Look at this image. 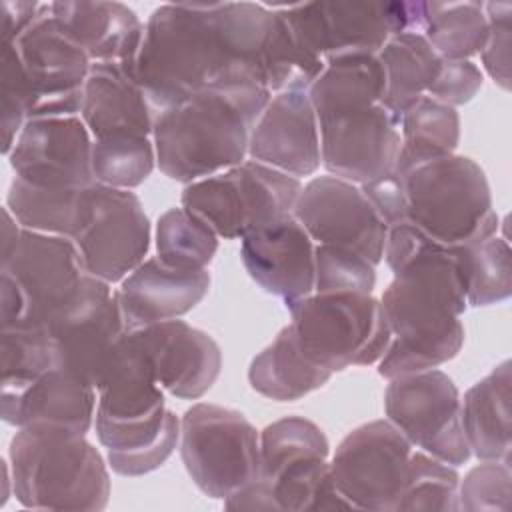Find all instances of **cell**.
<instances>
[{
  "mask_svg": "<svg viewBox=\"0 0 512 512\" xmlns=\"http://www.w3.org/2000/svg\"><path fill=\"white\" fill-rule=\"evenodd\" d=\"M384 260L394 274L380 298L392 338L378 374L392 380L456 358L468 308L460 246H442L404 220L388 228Z\"/></svg>",
  "mask_w": 512,
  "mask_h": 512,
  "instance_id": "obj_1",
  "label": "cell"
},
{
  "mask_svg": "<svg viewBox=\"0 0 512 512\" xmlns=\"http://www.w3.org/2000/svg\"><path fill=\"white\" fill-rule=\"evenodd\" d=\"M384 86L374 54H350L328 60L308 88L330 176L362 186L394 170L402 138L400 122L382 104Z\"/></svg>",
  "mask_w": 512,
  "mask_h": 512,
  "instance_id": "obj_2",
  "label": "cell"
},
{
  "mask_svg": "<svg viewBox=\"0 0 512 512\" xmlns=\"http://www.w3.org/2000/svg\"><path fill=\"white\" fill-rule=\"evenodd\" d=\"M124 68L144 90L154 116L210 84L256 82L234 58L218 2L154 8L144 22L138 52Z\"/></svg>",
  "mask_w": 512,
  "mask_h": 512,
  "instance_id": "obj_3",
  "label": "cell"
},
{
  "mask_svg": "<svg viewBox=\"0 0 512 512\" xmlns=\"http://www.w3.org/2000/svg\"><path fill=\"white\" fill-rule=\"evenodd\" d=\"M256 82H216L154 116L156 166L190 184L228 170L248 156L250 132L270 100Z\"/></svg>",
  "mask_w": 512,
  "mask_h": 512,
  "instance_id": "obj_4",
  "label": "cell"
},
{
  "mask_svg": "<svg viewBox=\"0 0 512 512\" xmlns=\"http://www.w3.org/2000/svg\"><path fill=\"white\" fill-rule=\"evenodd\" d=\"M108 282L86 272L72 238L22 228L16 246L0 256V320L4 328L68 324L110 296Z\"/></svg>",
  "mask_w": 512,
  "mask_h": 512,
  "instance_id": "obj_5",
  "label": "cell"
},
{
  "mask_svg": "<svg viewBox=\"0 0 512 512\" xmlns=\"http://www.w3.org/2000/svg\"><path fill=\"white\" fill-rule=\"evenodd\" d=\"M92 60L42 4L38 18L14 40L0 44V128L8 156L30 118L80 116Z\"/></svg>",
  "mask_w": 512,
  "mask_h": 512,
  "instance_id": "obj_6",
  "label": "cell"
},
{
  "mask_svg": "<svg viewBox=\"0 0 512 512\" xmlns=\"http://www.w3.org/2000/svg\"><path fill=\"white\" fill-rule=\"evenodd\" d=\"M10 440L12 494L34 510H104L110 474L102 454L86 436L52 428L22 426Z\"/></svg>",
  "mask_w": 512,
  "mask_h": 512,
  "instance_id": "obj_7",
  "label": "cell"
},
{
  "mask_svg": "<svg viewBox=\"0 0 512 512\" xmlns=\"http://www.w3.org/2000/svg\"><path fill=\"white\" fill-rule=\"evenodd\" d=\"M406 222L442 246H470L498 230L490 184L472 158L448 154L400 174Z\"/></svg>",
  "mask_w": 512,
  "mask_h": 512,
  "instance_id": "obj_8",
  "label": "cell"
},
{
  "mask_svg": "<svg viewBox=\"0 0 512 512\" xmlns=\"http://www.w3.org/2000/svg\"><path fill=\"white\" fill-rule=\"evenodd\" d=\"M302 182L256 160L184 186L180 206L202 218L220 238H244L292 216Z\"/></svg>",
  "mask_w": 512,
  "mask_h": 512,
  "instance_id": "obj_9",
  "label": "cell"
},
{
  "mask_svg": "<svg viewBox=\"0 0 512 512\" xmlns=\"http://www.w3.org/2000/svg\"><path fill=\"white\" fill-rule=\"evenodd\" d=\"M288 310L304 354L332 374L376 364L392 338L382 304L372 294L312 292Z\"/></svg>",
  "mask_w": 512,
  "mask_h": 512,
  "instance_id": "obj_10",
  "label": "cell"
},
{
  "mask_svg": "<svg viewBox=\"0 0 512 512\" xmlns=\"http://www.w3.org/2000/svg\"><path fill=\"white\" fill-rule=\"evenodd\" d=\"M178 444L188 476L214 500L260 478V432L238 410L192 404L180 418Z\"/></svg>",
  "mask_w": 512,
  "mask_h": 512,
  "instance_id": "obj_11",
  "label": "cell"
},
{
  "mask_svg": "<svg viewBox=\"0 0 512 512\" xmlns=\"http://www.w3.org/2000/svg\"><path fill=\"white\" fill-rule=\"evenodd\" d=\"M88 274L112 284L138 268L150 248V222L132 190L90 184L72 236Z\"/></svg>",
  "mask_w": 512,
  "mask_h": 512,
  "instance_id": "obj_12",
  "label": "cell"
},
{
  "mask_svg": "<svg viewBox=\"0 0 512 512\" xmlns=\"http://www.w3.org/2000/svg\"><path fill=\"white\" fill-rule=\"evenodd\" d=\"M384 412L422 452L450 466H462L472 456L460 420V392L446 372L432 368L388 380Z\"/></svg>",
  "mask_w": 512,
  "mask_h": 512,
  "instance_id": "obj_13",
  "label": "cell"
},
{
  "mask_svg": "<svg viewBox=\"0 0 512 512\" xmlns=\"http://www.w3.org/2000/svg\"><path fill=\"white\" fill-rule=\"evenodd\" d=\"M414 446L390 420L356 426L338 444L330 472L354 510L394 512Z\"/></svg>",
  "mask_w": 512,
  "mask_h": 512,
  "instance_id": "obj_14",
  "label": "cell"
},
{
  "mask_svg": "<svg viewBox=\"0 0 512 512\" xmlns=\"http://www.w3.org/2000/svg\"><path fill=\"white\" fill-rule=\"evenodd\" d=\"M292 216L314 244L348 248L378 266L384 258L388 226L358 184L336 176H316L302 186Z\"/></svg>",
  "mask_w": 512,
  "mask_h": 512,
  "instance_id": "obj_15",
  "label": "cell"
},
{
  "mask_svg": "<svg viewBox=\"0 0 512 512\" xmlns=\"http://www.w3.org/2000/svg\"><path fill=\"white\" fill-rule=\"evenodd\" d=\"M92 144L80 116L30 118L6 156L14 176L48 188L94 184Z\"/></svg>",
  "mask_w": 512,
  "mask_h": 512,
  "instance_id": "obj_16",
  "label": "cell"
},
{
  "mask_svg": "<svg viewBox=\"0 0 512 512\" xmlns=\"http://www.w3.org/2000/svg\"><path fill=\"white\" fill-rule=\"evenodd\" d=\"M162 390L180 400L202 398L218 380L222 350L204 330L176 318L130 330Z\"/></svg>",
  "mask_w": 512,
  "mask_h": 512,
  "instance_id": "obj_17",
  "label": "cell"
},
{
  "mask_svg": "<svg viewBox=\"0 0 512 512\" xmlns=\"http://www.w3.org/2000/svg\"><path fill=\"white\" fill-rule=\"evenodd\" d=\"M278 8L304 46L324 62L346 54H378L392 36L386 2L314 0Z\"/></svg>",
  "mask_w": 512,
  "mask_h": 512,
  "instance_id": "obj_18",
  "label": "cell"
},
{
  "mask_svg": "<svg viewBox=\"0 0 512 512\" xmlns=\"http://www.w3.org/2000/svg\"><path fill=\"white\" fill-rule=\"evenodd\" d=\"M248 158L298 180L320 168V128L308 90L270 96L250 132Z\"/></svg>",
  "mask_w": 512,
  "mask_h": 512,
  "instance_id": "obj_19",
  "label": "cell"
},
{
  "mask_svg": "<svg viewBox=\"0 0 512 512\" xmlns=\"http://www.w3.org/2000/svg\"><path fill=\"white\" fill-rule=\"evenodd\" d=\"M248 276L286 308L314 292V242L294 216L242 238Z\"/></svg>",
  "mask_w": 512,
  "mask_h": 512,
  "instance_id": "obj_20",
  "label": "cell"
},
{
  "mask_svg": "<svg viewBox=\"0 0 512 512\" xmlns=\"http://www.w3.org/2000/svg\"><path fill=\"white\" fill-rule=\"evenodd\" d=\"M210 290L208 270H174L146 258L116 290L128 330L176 320L194 310Z\"/></svg>",
  "mask_w": 512,
  "mask_h": 512,
  "instance_id": "obj_21",
  "label": "cell"
},
{
  "mask_svg": "<svg viewBox=\"0 0 512 512\" xmlns=\"http://www.w3.org/2000/svg\"><path fill=\"white\" fill-rule=\"evenodd\" d=\"M98 392L62 368H50L26 388L0 394L2 420L10 426H52L80 436L94 426Z\"/></svg>",
  "mask_w": 512,
  "mask_h": 512,
  "instance_id": "obj_22",
  "label": "cell"
},
{
  "mask_svg": "<svg viewBox=\"0 0 512 512\" xmlns=\"http://www.w3.org/2000/svg\"><path fill=\"white\" fill-rule=\"evenodd\" d=\"M128 332L114 290L102 306L50 332L54 364L98 390L116 364Z\"/></svg>",
  "mask_w": 512,
  "mask_h": 512,
  "instance_id": "obj_23",
  "label": "cell"
},
{
  "mask_svg": "<svg viewBox=\"0 0 512 512\" xmlns=\"http://www.w3.org/2000/svg\"><path fill=\"white\" fill-rule=\"evenodd\" d=\"M80 118L94 140L110 136H150L154 110L136 82L120 62H92Z\"/></svg>",
  "mask_w": 512,
  "mask_h": 512,
  "instance_id": "obj_24",
  "label": "cell"
},
{
  "mask_svg": "<svg viewBox=\"0 0 512 512\" xmlns=\"http://www.w3.org/2000/svg\"><path fill=\"white\" fill-rule=\"evenodd\" d=\"M52 18L92 62L130 64L138 52L144 22L122 2H50Z\"/></svg>",
  "mask_w": 512,
  "mask_h": 512,
  "instance_id": "obj_25",
  "label": "cell"
},
{
  "mask_svg": "<svg viewBox=\"0 0 512 512\" xmlns=\"http://www.w3.org/2000/svg\"><path fill=\"white\" fill-rule=\"evenodd\" d=\"M510 360L472 384L460 398V420L470 454L478 460L510 462L512 370Z\"/></svg>",
  "mask_w": 512,
  "mask_h": 512,
  "instance_id": "obj_26",
  "label": "cell"
},
{
  "mask_svg": "<svg viewBox=\"0 0 512 512\" xmlns=\"http://www.w3.org/2000/svg\"><path fill=\"white\" fill-rule=\"evenodd\" d=\"M332 372L310 360L292 326H284L272 344L258 352L248 368V382L258 394L276 402H294L322 388Z\"/></svg>",
  "mask_w": 512,
  "mask_h": 512,
  "instance_id": "obj_27",
  "label": "cell"
},
{
  "mask_svg": "<svg viewBox=\"0 0 512 512\" xmlns=\"http://www.w3.org/2000/svg\"><path fill=\"white\" fill-rule=\"evenodd\" d=\"M376 56L386 78L382 104L400 122L402 114L428 94L440 72L442 58L418 32L390 36Z\"/></svg>",
  "mask_w": 512,
  "mask_h": 512,
  "instance_id": "obj_28",
  "label": "cell"
},
{
  "mask_svg": "<svg viewBox=\"0 0 512 512\" xmlns=\"http://www.w3.org/2000/svg\"><path fill=\"white\" fill-rule=\"evenodd\" d=\"M400 152L394 170L404 174L428 160L456 154L460 116L456 108L430 96L420 98L400 118Z\"/></svg>",
  "mask_w": 512,
  "mask_h": 512,
  "instance_id": "obj_29",
  "label": "cell"
},
{
  "mask_svg": "<svg viewBox=\"0 0 512 512\" xmlns=\"http://www.w3.org/2000/svg\"><path fill=\"white\" fill-rule=\"evenodd\" d=\"M86 188H48L14 176L6 208L26 230L72 238L82 218Z\"/></svg>",
  "mask_w": 512,
  "mask_h": 512,
  "instance_id": "obj_30",
  "label": "cell"
},
{
  "mask_svg": "<svg viewBox=\"0 0 512 512\" xmlns=\"http://www.w3.org/2000/svg\"><path fill=\"white\" fill-rule=\"evenodd\" d=\"M422 36L442 60H472L488 36L484 2H424Z\"/></svg>",
  "mask_w": 512,
  "mask_h": 512,
  "instance_id": "obj_31",
  "label": "cell"
},
{
  "mask_svg": "<svg viewBox=\"0 0 512 512\" xmlns=\"http://www.w3.org/2000/svg\"><path fill=\"white\" fill-rule=\"evenodd\" d=\"M272 26L262 52V82L270 94L308 90L326 62L304 46L278 6H272Z\"/></svg>",
  "mask_w": 512,
  "mask_h": 512,
  "instance_id": "obj_32",
  "label": "cell"
},
{
  "mask_svg": "<svg viewBox=\"0 0 512 512\" xmlns=\"http://www.w3.org/2000/svg\"><path fill=\"white\" fill-rule=\"evenodd\" d=\"M156 258L174 270H206L218 250V234L186 208H170L156 222Z\"/></svg>",
  "mask_w": 512,
  "mask_h": 512,
  "instance_id": "obj_33",
  "label": "cell"
},
{
  "mask_svg": "<svg viewBox=\"0 0 512 512\" xmlns=\"http://www.w3.org/2000/svg\"><path fill=\"white\" fill-rule=\"evenodd\" d=\"M466 278L468 306L498 304L512 294V252L502 236H488L476 244L460 246Z\"/></svg>",
  "mask_w": 512,
  "mask_h": 512,
  "instance_id": "obj_34",
  "label": "cell"
},
{
  "mask_svg": "<svg viewBox=\"0 0 512 512\" xmlns=\"http://www.w3.org/2000/svg\"><path fill=\"white\" fill-rule=\"evenodd\" d=\"M330 444L318 424L286 416L260 432V478L272 480L286 466L306 458H328Z\"/></svg>",
  "mask_w": 512,
  "mask_h": 512,
  "instance_id": "obj_35",
  "label": "cell"
},
{
  "mask_svg": "<svg viewBox=\"0 0 512 512\" xmlns=\"http://www.w3.org/2000/svg\"><path fill=\"white\" fill-rule=\"evenodd\" d=\"M156 166V148L150 136H110L92 144L94 182L120 190L144 184Z\"/></svg>",
  "mask_w": 512,
  "mask_h": 512,
  "instance_id": "obj_36",
  "label": "cell"
},
{
  "mask_svg": "<svg viewBox=\"0 0 512 512\" xmlns=\"http://www.w3.org/2000/svg\"><path fill=\"white\" fill-rule=\"evenodd\" d=\"M458 484L456 466H450L422 450H412L408 472L394 512L402 510H438L458 512Z\"/></svg>",
  "mask_w": 512,
  "mask_h": 512,
  "instance_id": "obj_37",
  "label": "cell"
},
{
  "mask_svg": "<svg viewBox=\"0 0 512 512\" xmlns=\"http://www.w3.org/2000/svg\"><path fill=\"white\" fill-rule=\"evenodd\" d=\"M2 348V392L12 394L32 384L54 368V342L42 328H4Z\"/></svg>",
  "mask_w": 512,
  "mask_h": 512,
  "instance_id": "obj_38",
  "label": "cell"
},
{
  "mask_svg": "<svg viewBox=\"0 0 512 512\" xmlns=\"http://www.w3.org/2000/svg\"><path fill=\"white\" fill-rule=\"evenodd\" d=\"M376 266L364 256L328 244H314V292L372 294Z\"/></svg>",
  "mask_w": 512,
  "mask_h": 512,
  "instance_id": "obj_39",
  "label": "cell"
},
{
  "mask_svg": "<svg viewBox=\"0 0 512 512\" xmlns=\"http://www.w3.org/2000/svg\"><path fill=\"white\" fill-rule=\"evenodd\" d=\"M480 462L458 484V508L466 512H508L512 500L510 462Z\"/></svg>",
  "mask_w": 512,
  "mask_h": 512,
  "instance_id": "obj_40",
  "label": "cell"
},
{
  "mask_svg": "<svg viewBox=\"0 0 512 512\" xmlns=\"http://www.w3.org/2000/svg\"><path fill=\"white\" fill-rule=\"evenodd\" d=\"M488 18V36L480 60L486 74L502 88L510 90V48H512V4L484 2Z\"/></svg>",
  "mask_w": 512,
  "mask_h": 512,
  "instance_id": "obj_41",
  "label": "cell"
},
{
  "mask_svg": "<svg viewBox=\"0 0 512 512\" xmlns=\"http://www.w3.org/2000/svg\"><path fill=\"white\" fill-rule=\"evenodd\" d=\"M482 82V70L472 60H442L440 72L426 96L456 108L468 104L480 92Z\"/></svg>",
  "mask_w": 512,
  "mask_h": 512,
  "instance_id": "obj_42",
  "label": "cell"
},
{
  "mask_svg": "<svg viewBox=\"0 0 512 512\" xmlns=\"http://www.w3.org/2000/svg\"><path fill=\"white\" fill-rule=\"evenodd\" d=\"M360 190L388 228L406 220L408 198L404 178L396 170L362 184Z\"/></svg>",
  "mask_w": 512,
  "mask_h": 512,
  "instance_id": "obj_43",
  "label": "cell"
},
{
  "mask_svg": "<svg viewBox=\"0 0 512 512\" xmlns=\"http://www.w3.org/2000/svg\"><path fill=\"white\" fill-rule=\"evenodd\" d=\"M40 2L26 0H4L0 2V44L14 42L40 14Z\"/></svg>",
  "mask_w": 512,
  "mask_h": 512,
  "instance_id": "obj_44",
  "label": "cell"
},
{
  "mask_svg": "<svg viewBox=\"0 0 512 512\" xmlns=\"http://www.w3.org/2000/svg\"><path fill=\"white\" fill-rule=\"evenodd\" d=\"M226 510H264V512H278L276 502L272 498V492L268 484L258 478L252 484L240 488L238 492L224 498Z\"/></svg>",
  "mask_w": 512,
  "mask_h": 512,
  "instance_id": "obj_45",
  "label": "cell"
}]
</instances>
